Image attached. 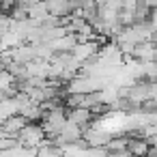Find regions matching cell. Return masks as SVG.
I'll return each mask as SVG.
<instances>
[{"label": "cell", "mask_w": 157, "mask_h": 157, "mask_svg": "<svg viewBox=\"0 0 157 157\" xmlns=\"http://www.w3.org/2000/svg\"><path fill=\"white\" fill-rule=\"evenodd\" d=\"M20 140H22V144H24L26 148H39L48 138H45V129H43L41 123H28V125L22 129Z\"/></svg>", "instance_id": "obj_1"}, {"label": "cell", "mask_w": 157, "mask_h": 157, "mask_svg": "<svg viewBox=\"0 0 157 157\" xmlns=\"http://www.w3.org/2000/svg\"><path fill=\"white\" fill-rule=\"evenodd\" d=\"M28 125V121L22 114H15L7 121H2V127H0V138H20L22 129Z\"/></svg>", "instance_id": "obj_2"}, {"label": "cell", "mask_w": 157, "mask_h": 157, "mask_svg": "<svg viewBox=\"0 0 157 157\" xmlns=\"http://www.w3.org/2000/svg\"><path fill=\"white\" fill-rule=\"evenodd\" d=\"M112 138H114V131L103 129V127H93L84 131V140L88 146H108Z\"/></svg>", "instance_id": "obj_3"}, {"label": "cell", "mask_w": 157, "mask_h": 157, "mask_svg": "<svg viewBox=\"0 0 157 157\" xmlns=\"http://www.w3.org/2000/svg\"><path fill=\"white\" fill-rule=\"evenodd\" d=\"M67 116H69L71 123H75L84 131L86 129H93V112L90 110H86V108H73V110H69Z\"/></svg>", "instance_id": "obj_4"}, {"label": "cell", "mask_w": 157, "mask_h": 157, "mask_svg": "<svg viewBox=\"0 0 157 157\" xmlns=\"http://www.w3.org/2000/svg\"><path fill=\"white\" fill-rule=\"evenodd\" d=\"M101 52V43L99 41H90V43H78L75 50H73V56L80 60V63H86L88 58L97 56Z\"/></svg>", "instance_id": "obj_5"}, {"label": "cell", "mask_w": 157, "mask_h": 157, "mask_svg": "<svg viewBox=\"0 0 157 157\" xmlns=\"http://www.w3.org/2000/svg\"><path fill=\"white\" fill-rule=\"evenodd\" d=\"M48 2V9H50V15H56V17H69L73 13V2L71 0H45Z\"/></svg>", "instance_id": "obj_6"}, {"label": "cell", "mask_w": 157, "mask_h": 157, "mask_svg": "<svg viewBox=\"0 0 157 157\" xmlns=\"http://www.w3.org/2000/svg\"><path fill=\"white\" fill-rule=\"evenodd\" d=\"M75 45H78V35H73V33H69V35H65V37H60V39H56V41H52L54 52H73Z\"/></svg>", "instance_id": "obj_7"}, {"label": "cell", "mask_w": 157, "mask_h": 157, "mask_svg": "<svg viewBox=\"0 0 157 157\" xmlns=\"http://www.w3.org/2000/svg\"><path fill=\"white\" fill-rule=\"evenodd\" d=\"M148 148H151L148 140H144V138H129V148L127 151H131L133 157H146Z\"/></svg>", "instance_id": "obj_8"}, {"label": "cell", "mask_w": 157, "mask_h": 157, "mask_svg": "<svg viewBox=\"0 0 157 157\" xmlns=\"http://www.w3.org/2000/svg\"><path fill=\"white\" fill-rule=\"evenodd\" d=\"M15 114H20V108H17V103L13 99H2L0 101V118L2 121H7V118H11Z\"/></svg>", "instance_id": "obj_9"}, {"label": "cell", "mask_w": 157, "mask_h": 157, "mask_svg": "<svg viewBox=\"0 0 157 157\" xmlns=\"http://www.w3.org/2000/svg\"><path fill=\"white\" fill-rule=\"evenodd\" d=\"M20 146H24L20 138H0V151H13Z\"/></svg>", "instance_id": "obj_10"}, {"label": "cell", "mask_w": 157, "mask_h": 157, "mask_svg": "<svg viewBox=\"0 0 157 157\" xmlns=\"http://www.w3.org/2000/svg\"><path fill=\"white\" fill-rule=\"evenodd\" d=\"M110 151H108V146H88V151H86V157H105Z\"/></svg>", "instance_id": "obj_11"}, {"label": "cell", "mask_w": 157, "mask_h": 157, "mask_svg": "<svg viewBox=\"0 0 157 157\" xmlns=\"http://www.w3.org/2000/svg\"><path fill=\"white\" fill-rule=\"evenodd\" d=\"M148 24H151V26L155 28V33H157V7H155V9L151 11V17H148Z\"/></svg>", "instance_id": "obj_12"}, {"label": "cell", "mask_w": 157, "mask_h": 157, "mask_svg": "<svg viewBox=\"0 0 157 157\" xmlns=\"http://www.w3.org/2000/svg\"><path fill=\"white\" fill-rule=\"evenodd\" d=\"M146 157H157V146H153V144H151V148H148Z\"/></svg>", "instance_id": "obj_13"}, {"label": "cell", "mask_w": 157, "mask_h": 157, "mask_svg": "<svg viewBox=\"0 0 157 157\" xmlns=\"http://www.w3.org/2000/svg\"><path fill=\"white\" fill-rule=\"evenodd\" d=\"M142 2H146L151 9H155V7H157V0H142Z\"/></svg>", "instance_id": "obj_14"}, {"label": "cell", "mask_w": 157, "mask_h": 157, "mask_svg": "<svg viewBox=\"0 0 157 157\" xmlns=\"http://www.w3.org/2000/svg\"><path fill=\"white\" fill-rule=\"evenodd\" d=\"M105 157H121V155H118V153H108Z\"/></svg>", "instance_id": "obj_15"}]
</instances>
